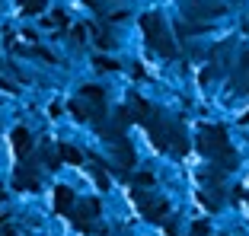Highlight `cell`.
Here are the masks:
<instances>
[{"instance_id":"cell-1","label":"cell","mask_w":249,"mask_h":236,"mask_svg":"<svg viewBox=\"0 0 249 236\" xmlns=\"http://www.w3.org/2000/svg\"><path fill=\"white\" fill-rule=\"evenodd\" d=\"M67 201H73V195L67 188H58V211H67Z\"/></svg>"},{"instance_id":"cell-2","label":"cell","mask_w":249,"mask_h":236,"mask_svg":"<svg viewBox=\"0 0 249 236\" xmlns=\"http://www.w3.org/2000/svg\"><path fill=\"white\" fill-rule=\"evenodd\" d=\"M13 140H16V150H19V153H26V140H29V137H26V131H16Z\"/></svg>"}]
</instances>
